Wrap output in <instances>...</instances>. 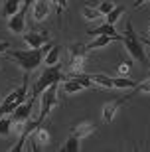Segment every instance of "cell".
I'll list each match as a JSON object with an SVG mask.
<instances>
[{
	"label": "cell",
	"instance_id": "1",
	"mask_svg": "<svg viewBox=\"0 0 150 152\" xmlns=\"http://www.w3.org/2000/svg\"><path fill=\"white\" fill-rule=\"evenodd\" d=\"M51 42H48V44H44L42 48H30V51H22V50H16V51H8L10 53V57L14 59V61L20 65V67L24 69V73H30L32 69L40 67V63L44 61L45 53L51 50Z\"/></svg>",
	"mask_w": 150,
	"mask_h": 152
},
{
	"label": "cell",
	"instance_id": "2",
	"mask_svg": "<svg viewBox=\"0 0 150 152\" xmlns=\"http://www.w3.org/2000/svg\"><path fill=\"white\" fill-rule=\"evenodd\" d=\"M122 44H124V48H127V51L130 53V57L132 59H136V61L144 63L146 65V53H144V44L140 42L138 34L134 32L132 24L127 22V28H124V34H122Z\"/></svg>",
	"mask_w": 150,
	"mask_h": 152
},
{
	"label": "cell",
	"instance_id": "3",
	"mask_svg": "<svg viewBox=\"0 0 150 152\" xmlns=\"http://www.w3.org/2000/svg\"><path fill=\"white\" fill-rule=\"evenodd\" d=\"M67 79V75H63L61 73V69H59V65H48V67L44 69V73L38 77V81L34 83V91H32V95L38 99L42 93H44L50 85H53V83H59V81H65Z\"/></svg>",
	"mask_w": 150,
	"mask_h": 152
},
{
	"label": "cell",
	"instance_id": "4",
	"mask_svg": "<svg viewBox=\"0 0 150 152\" xmlns=\"http://www.w3.org/2000/svg\"><path fill=\"white\" fill-rule=\"evenodd\" d=\"M26 95H28V73L24 75V83L20 85L18 89H14L4 101L0 103V115H10L18 105H22V103L28 99Z\"/></svg>",
	"mask_w": 150,
	"mask_h": 152
},
{
	"label": "cell",
	"instance_id": "5",
	"mask_svg": "<svg viewBox=\"0 0 150 152\" xmlns=\"http://www.w3.org/2000/svg\"><path fill=\"white\" fill-rule=\"evenodd\" d=\"M69 53H71V63H69V75L67 77H71L75 73H83L85 59H87V45L73 44L69 48Z\"/></svg>",
	"mask_w": 150,
	"mask_h": 152
},
{
	"label": "cell",
	"instance_id": "6",
	"mask_svg": "<svg viewBox=\"0 0 150 152\" xmlns=\"http://www.w3.org/2000/svg\"><path fill=\"white\" fill-rule=\"evenodd\" d=\"M57 105H59V101H57V83H53L42 93V109H40V117H38L40 123H44V118L48 117Z\"/></svg>",
	"mask_w": 150,
	"mask_h": 152
},
{
	"label": "cell",
	"instance_id": "7",
	"mask_svg": "<svg viewBox=\"0 0 150 152\" xmlns=\"http://www.w3.org/2000/svg\"><path fill=\"white\" fill-rule=\"evenodd\" d=\"M34 101H36V97L32 95L28 101H24L22 105H18V107L12 111V124H22V123H26V121H30Z\"/></svg>",
	"mask_w": 150,
	"mask_h": 152
},
{
	"label": "cell",
	"instance_id": "8",
	"mask_svg": "<svg viewBox=\"0 0 150 152\" xmlns=\"http://www.w3.org/2000/svg\"><path fill=\"white\" fill-rule=\"evenodd\" d=\"M26 12H28V6L22 4L20 10L16 14H12L10 20H8V30L14 32V34H24V26H26Z\"/></svg>",
	"mask_w": 150,
	"mask_h": 152
},
{
	"label": "cell",
	"instance_id": "9",
	"mask_svg": "<svg viewBox=\"0 0 150 152\" xmlns=\"http://www.w3.org/2000/svg\"><path fill=\"white\" fill-rule=\"evenodd\" d=\"M128 99H130V95L121 97V99H115V101H109L105 107H103V121H105L107 124L113 123V118H115V115L119 113V109H121L122 105H127Z\"/></svg>",
	"mask_w": 150,
	"mask_h": 152
},
{
	"label": "cell",
	"instance_id": "10",
	"mask_svg": "<svg viewBox=\"0 0 150 152\" xmlns=\"http://www.w3.org/2000/svg\"><path fill=\"white\" fill-rule=\"evenodd\" d=\"M24 42L30 45V48H42L44 44H48L50 42V36H48V32H26V34L22 36Z\"/></svg>",
	"mask_w": 150,
	"mask_h": 152
},
{
	"label": "cell",
	"instance_id": "11",
	"mask_svg": "<svg viewBox=\"0 0 150 152\" xmlns=\"http://www.w3.org/2000/svg\"><path fill=\"white\" fill-rule=\"evenodd\" d=\"M48 142H50V134H48V130L38 126V129L34 130V136L30 144H32V150H40L42 146H48Z\"/></svg>",
	"mask_w": 150,
	"mask_h": 152
},
{
	"label": "cell",
	"instance_id": "12",
	"mask_svg": "<svg viewBox=\"0 0 150 152\" xmlns=\"http://www.w3.org/2000/svg\"><path fill=\"white\" fill-rule=\"evenodd\" d=\"M97 130V124L95 123H79L71 129V134L77 136V138H85V136H91Z\"/></svg>",
	"mask_w": 150,
	"mask_h": 152
},
{
	"label": "cell",
	"instance_id": "13",
	"mask_svg": "<svg viewBox=\"0 0 150 152\" xmlns=\"http://www.w3.org/2000/svg\"><path fill=\"white\" fill-rule=\"evenodd\" d=\"M122 36H95V39L91 44H87V51L89 50H97V48H105L111 42H121Z\"/></svg>",
	"mask_w": 150,
	"mask_h": 152
},
{
	"label": "cell",
	"instance_id": "14",
	"mask_svg": "<svg viewBox=\"0 0 150 152\" xmlns=\"http://www.w3.org/2000/svg\"><path fill=\"white\" fill-rule=\"evenodd\" d=\"M48 14H50V0H36L34 2V18L42 22L48 18Z\"/></svg>",
	"mask_w": 150,
	"mask_h": 152
},
{
	"label": "cell",
	"instance_id": "15",
	"mask_svg": "<svg viewBox=\"0 0 150 152\" xmlns=\"http://www.w3.org/2000/svg\"><path fill=\"white\" fill-rule=\"evenodd\" d=\"M87 34H89V36H119V34H117V30H115V26H113V24H109L107 20L101 24L99 28L89 30Z\"/></svg>",
	"mask_w": 150,
	"mask_h": 152
},
{
	"label": "cell",
	"instance_id": "16",
	"mask_svg": "<svg viewBox=\"0 0 150 152\" xmlns=\"http://www.w3.org/2000/svg\"><path fill=\"white\" fill-rule=\"evenodd\" d=\"M85 89V85L79 81L77 77H67L65 81H63V91H65L67 95H73V93H77V91Z\"/></svg>",
	"mask_w": 150,
	"mask_h": 152
},
{
	"label": "cell",
	"instance_id": "17",
	"mask_svg": "<svg viewBox=\"0 0 150 152\" xmlns=\"http://www.w3.org/2000/svg\"><path fill=\"white\" fill-rule=\"evenodd\" d=\"M89 79L93 81V85H99V87H107V89H115L113 87V77L109 75H103V73H91Z\"/></svg>",
	"mask_w": 150,
	"mask_h": 152
},
{
	"label": "cell",
	"instance_id": "18",
	"mask_svg": "<svg viewBox=\"0 0 150 152\" xmlns=\"http://www.w3.org/2000/svg\"><path fill=\"white\" fill-rule=\"evenodd\" d=\"M22 6V0H4V6H2V16L10 18L12 14H16Z\"/></svg>",
	"mask_w": 150,
	"mask_h": 152
},
{
	"label": "cell",
	"instance_id": "19",
	"mask_svg": "<svg viewBox=\"0 0 150 152\" xmlns=\"http://www.w3.org/2000/svg\"><path fill=\"white\" fill-rule=\"evenodd\" d=\"M59 51H61V48L57 44L51 45V50L48 51V53H45V57H44L45 65H57V61H59Z\"/></svg>",
	"mask_w": 150,
	"mask_h": 152
},
{
	"label": "cell",
	"instance_id": "20",
	"mask_svg": "<svg viewBox=\"0 0 150 152\" xmlns=\"http://www.w3.org/2000/svg\"><path fill=\"white\" fill-rule=\"evenodd\" d=\"M113 87H115V89H134L136 83L121 75V77H113Z\"/></svg>",
	"mask_w": 150,
	"mask_h": 152
},
{
	"label": "cell",
	"instance_id": "21",
	"mask_svg": "<svg viewBox=\"0 0 150 152\" xmlns=\"http://www.w3.org/2000/svg\"><path fill=\"white\" fill-rule=\"evenodd\" d=\"M81 14H83L85 20H91V22L93 20H101V16H103L99 12V8H95V6H83L81 8Z\"/></svg>",
	"mask_w": 150,
	"mask_h": 152
},
{
	"label": "cell",
	"instance_id": "22",
	"mask_svg": "<svg viewBox=\"0 0 150 152\" xmlns=\"http://www.w3.org/2000/svg\"><path fill=\"white\" fill-rule=\"evenodd\" d=\"M79 142H81V138L69 134V138L65 140V144H63L61 150H63V152H79Z\"/></svg>",
	"mask_w": 150,
	"mask_h": 152
},
{
	"label": "cell",
	"instance_id": "23",
	"mask_svg": "<svg viewBox=\"0 0 150 152\" xmlns=\"http://www.w3.org/2000/svg\"><path fill=\"white\" fill-rule=\"evenodd\" d=\"M122 14H124V6H115V8H113V10L107 14V22L115 26V22H117V20L122 16Z\"/></svg>",
	"mask_w": 150,
	"mask_h": 152
},
{
	"label": "cell",
	"instance_id": "24",
	"mask_svg": "<svg viewBox=\"0 0 150 152\" xmlns=\"http://www.w3.org/2000/svg\"><path fill=\"white\" fill-rule=\"evenodd\" d=\"M12 126V117H0V136H8Z\"/></svg>",
	"mask_w": 150,
	"mask_h": 152
},
{
	"label": "cell",
	"instance_id": "25",
	"mask_svg": "<svg viewBox=\"0 0 150 152\" xmlns=\"http://www.w3.org/2000/svg\"><path fill=\"white\" fill-rule=\"evenodd\" d=\"M113 8H115V2H111V0H105V2H101V4H99V12L103 14V16H107Z\"/></svg>",
	"mask_w": 150,
	"mask_h": 152
},
{
	"label": "cell",
	"instance_id": "26",
	"mask_svg": "<svg viewBox=\"0 0 150 152\" xmlns=\"http://www.w3.org/2000/svg\"><path fill=\"white\" fill-rule=\"evenodd\" d=\"M130 65H132V63H130V59H124V61H121V63H119V67H117V69H119V73L124 77V75L130 71Z\"/></svg>",
	"mask_w": 150,
	"mask_h": 152
},
{
	"label": "cell",
	"instance_id": "27",
	"mask_svg": "<svg viewBox=\"0 0 150 152\" xmlns=\"http://www.w3.org/2000/svg\"><path fill=\"white\" fill-rule=\"evenodd\" d=\"M134 93H150V77L146 81H142L140 85H136L134 87Z\"/></svg>",
	"mask_w": 150,
	"mask_h": 152
},
{
	"label": "cell",
	"instance_id": "28",
	"mask_svg": "<svg viewBox=\"0 0 150 152\" xmlns=\"http://www.w3.org/2000/svg\"><path fill=\"white\" fill-rule=\"evenodd\" d=\"M51 2L57 6V12H59V14L65 10V6H67V0H51Z\"/></svg>",
	"mask_w": 150,
	"mask_h": 152
},
{
	"label": "cell",
	"instance_id": "29",
	"mask_svg": "<svg viewBox=\"0 0 150 152\" xmlns=\"http://www.w3.org/2000/svg\"><path fill=\"white\" fill-rule=\"evenodd\" d=\"M10 50V44H8V42H2V39H0V53H4V51H8Z\"/></svg>",
	"mask_w": 150,
	"mask_h": 152
},
{
	"label": "cell",
	"instance_id": "30",
	"mask_svg": "<svg viewBox=\"0 0 150 152\" xmlns=\"http://www.w3.org/2000/svg\"><path fill=\"white\" fill-rule=\"evenodd\" d=\"M138 38H140V42L144 45H150V38H146V36H142V34H138Z\"/></svg>",
	"mask_w": 150,
	"mask_h": 152
},
{
	"label": "cell",
	"instance_id": "31",
	"mask_svg": "<svg viewBox=\"0 0 150 152\" xmlns=\"http://www.w3.org/2000/svg\"><path fill=\"white\" fill-rule=\"evenodd\" d=\"M144 2H148V0H136V2H134V6H136V8H142V6H144Z\"/></svg>",
	"mask_w": 150,
	"mask_h": 152
},
{
	"label": "cell",
	"instance_id": "32",
	"mask_svg": "<svg viewBox=\"0 0 150 152\" xmlns=\"http://www.w3.org/2000/svg\"><path fill=\"white\" fill-rule=\"evenodd\" d=\"M36 0H22V4H26V6H30V4H34Z\"/></svg>",
	"mask_w": 150,
	"mask_h": 152
},
{
	"label": "cell",
	"instance_id": "33",
	"mask_svg": "<svg viewBox=\"0 0 150 152\" xmlns=\"http://www.w3.org/2000/svg\"><path fill=\"white\" fill-rule=\"evenodd\" d=\"M0 67H2V61H0Z\"/></svg>",
	"mask_w": 150,
	"mask_h": 152
},
{
	"label": "cell",
	"instance_id": "34",
	"mask_svg": "<svg viewBox=\"0 0 150 152\" xmlns=\"http://www.w3.org/2000/svg\"><path fill=\"white\" fill-rule=\"evenodd\" d=\"M148 32H150V26H148Z\"/></svg>",
	"mask_w": 150,
	"mask_h": 152
}]
</instances>
